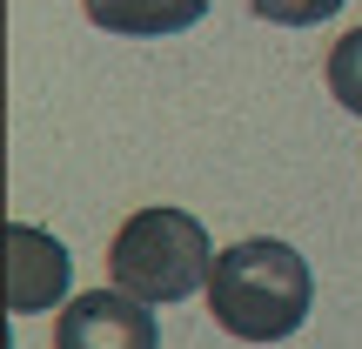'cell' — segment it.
<instances>
[{"instance_id":"6da1fadb","label":"cell","mask_w":362,"mask_h":349,"mask_svg":"<svg viewBox=\"0 0 362 349\" xmlns=\"http://www.w3.org/2000/svg\"><path fill=\"white\" fill-rule=\"evenodd\" d=\"M309 302H315V275L309 262L296 256L288 242L275 235H248V242L221 248L215 275H208V309L228 336L242 343H282L309 323Z\"/></svg>"},{"instance_id":"7a4b0ae2","label":"cell","mask_w":362,"mask_h":349,"mask_svg":"<svg viewBox=\"0 0 362 349\" xmlns=\"http://www.w3.org/2000/svg\"><path fill=\"white\" fill-rule=\"evenodd\" d=\"M107 275L134 302H188L215 275V242L188 208H141L107 242Z\"/></svg>"},{"instance_id":"3957f363","label":"cell","mask_w":362,"mask_h":349,"mask_svg":"<svg viewBox=\"0 0 362 349\" xmlns=\"http://www.w3.org/2000/svg\"><path fill=\"white\" fill-rule=\"evenodd\" d=\"M54 349H161L155 302H134L121 289H81L54 323Z\"/></svg>"},{"instance_id":"277c9868","label":"cell","mask_w":362,"mask_h":349,"mask_svg":"<svg viewBox=\"0 0 362 349\" xmlns=\"http://www.w3.org/2000/svg\"><path fill=\"white\" fill-rule=\"evenodd\" d=\"M54 302H67V248L47 229L7 222V309L34 316V309H54Z\"/></svg>"},{"instance_id":"5b68a950","label":"cell","mask_w":362,"mask_h":349,"mask_svg":"<svg viewBox=\"0 0 362 349\" xmlns=\"http://www.w3.org/2000/svg\"><path fill=\"white\" fill-rule=\"evenodd\" d=\"M88 21L101 34H128V40H155V34H188L208 13V0H81Z\"/></svg>"},{"instance_id":"8992f818","label":"cell","mask_w":362,"mask_h":349,"mask_svg":"<svg viewBox=\"0 0 362 349\" xmlns=\"http://www.w3.org/2000/svg\"><path fill=\"white\" fill-rule=\"evenodd\" d=\"M329 94H336L349 115H362V27H349V34L329 47Z\"/></svg>"},{"instance_id":"52a82bcc","label":"cell","mask_w":362,"mask_h":349,"mask_svg":"<svg viewBox=\"0 0 362 349\" xmlns=\"http://www.w3.org/2000/svg\"><path fill=\"white\" fill-rule=\"evenodd\" d=\"M248 7H255L262 21H275V27H322L342 0H248Z\"/></svg>"}]
</instances>
